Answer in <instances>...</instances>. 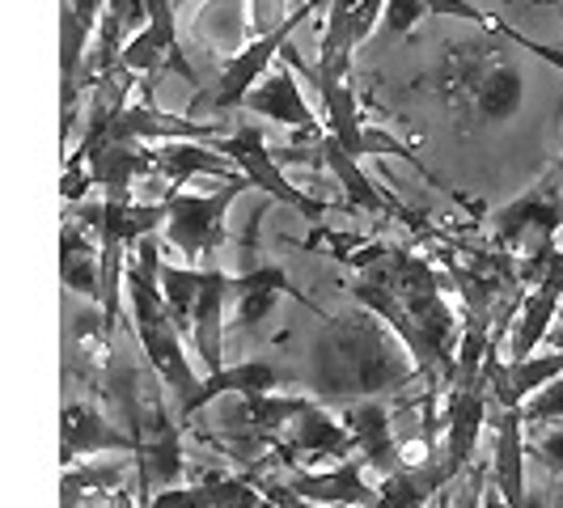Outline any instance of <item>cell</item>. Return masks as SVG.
<instances>
[{
  "instance_id": "obj_14",
  "label": "cell",
  "mask_w": 563,
  "mask_h": 508,
  "mask_svg": "<svg viewBox=\"0 0 563 508\" xmlns=\"http://www.w3.org/2000/svg\"><path fill=\"white\" fill-rule=\"evenodd\" d=\"M242 111L258 114V119H272V123H284V128H297L306 141H318L327 132V123L310 111V102L301 93V77L288 64H272L258 77V85L242 98Z\"/></svg>"
},
{
  "instance_id": "obj_21",
  "label": "cell",
  "mask_w": 563,
  "mask_h": 508,
  "mask_svg": "<svg viewBox=\"0 0 563 508\" xmlns=\"http://www.w3.org/2000/svg\"><path fill=\"white\" fill-rule=\"evenodd\" d=\"M59 284L73 297L102 306V258H98V242L89 238V229L73 212L59 225Z\"/></svg>"
},
{
  "instance_id": "obj_18",
  "label": "cell",
  "mask_w": 563,
  "mask_h": 508,
  "mask_svg": "<svg viewBox=\"0 0 563 508\" xmlns=\"http://www.w3.org/2000/svg\"><path fill=\"white\" fill-rule=\"evenodd\" d=\"M343 423L352 432L356 457L365 462V471L390 475L402 466V450H398L395 420H390V402L386 398H361L343 407Z\"/></svg>"
},
{
  "instance_id": "obj_4",
  "label": "cell",
  "mask_w": 563,
  "mask_h": 508,
  "mask_svg": "<svg viewBox=\"0 0 563 508\" xmlns=\"http://www.w3.org/2000/svg\"><path fill=\"white\" fill-rule=\"evenodd\" d=\"M85 229L98 233V258H102V327L119 331L123 318V251L136 246L144 233L166 225V208L157 203H136V199H102V203H85L81 212H73Z\"/></svg>"
},
{
  "instance_id": "obj_20",
  "label": "cell",
  "mask_w": 563,
  "mask_h": 508,
  "mask_svg": "<svg viewBox=\"0 0 563 508\" xmlns=\"http://www.w3.org/2000/svg\"><path fill=\"white\" fill-rule=\"evenodd\" d=\"M148 166L157 178H166V191L187 187L191 178H242V169L208 141H162L148 153Z\"/></svg>"
},
{
  "instance_id": "obj_12",
  "label": "cell",
  "mask_w": 563,
  "mask_h": 508,
  "mask_svg": "<svg viewBox=\"0 0 563 508\" xmlns=\"http://www.w3.org/2000/svg\"><path fill=\"white\" fill-rule=\"evenodd\" d=\"M276 162H280V166H322L339 187L347 191V199H352L361 212H368V217H398V212H402L395 199H386L373 187V178L361 169V162L347 157L331 132H322L318 141L284 144V148H276Z\"/></svg>"
},
{
  "instance_id": "obj_9",
  "label": "cell",
  "mask_w": 563,
  "mask_h": 508,
  "mask_svg": "<svg viewBox=\"0 0 563 508\" xmlns=\"http://www.w3.org/2000/svg\"><path fill=\"white\" fill-rule=\"evenodd\" d=\"M132 462H136V505H144L153 492L183 483L187 457H183V423L169 416L166 398L144 395L141 423L132 432Z\"/></svg>"
},
{
  "instance_id": "obj_2",
  "label": "cell",
  "mask_w": 563,
  "mask_h": 508,
  "mask_svg": "<svg viewBox=\"0 0 563 508\" xmlns=\"http://www.w3.org/2000/svg\"><path fill=\"white\" fill-rule=\"evenodd\" d=\"M153 258H157V242H153V233H144L136 242V258L123 263V280H128V297H132V327H136V343H141L148 368L166 382L169 395L178 398V423H187V407L203 377L183 356L178 327L162 301V288L153 280Z\"/></svg>"
},
{
  "instance_id": "obj_16",
  "label": "cell",
  "mask_w": 563,
  "mask_h": 508,
  "mask_svg": "<svg viewBox=\"0 0 563 508\" xmlns=\"http://www.w3.org/2000/svg\"><path fill=\"white\" fill-rule=\"evenodd\" d=\"M466 107L483 128H505L526 107V73L512 59H492L466 77Z\"/></svg>"
},
{
  "instance_id": "obj_28",
  "label": "cell",
  "mask_w": 563,
  "mask_h": 508,
  "mask_svg": "<svg viewBox=\"0 0 563 508\" xmlns=\"http://www.w3.org/2000/svg\"><path fill=\"white\" fill-rule=\"evenodd\" d=\"M487 30H492V34H505V38H512V43H517V47H521V52H530V56L547 59V64H551V68H560V73H563V52H560V47H551V43H538V38H530V34H526V30H512V26H505V22H500V18H496V22H487Z\"/></svg>"
},
{
  "instance_id": "obj_33",
  "label": "cell",
  "mask_w": 563,
  "mask_h": 508,
  "mask_svg": "<svg viewBox=\"0 0 563 508\" xmlns=\"http://www.w3.org/2000/svg\"><path fill=\"white\" fill-rule=\"evenodd\" d=\"M174 4H187V0H174Z\"/></svg>"
},
{
  "instance_id": "obj_31",
  "label": "cell",
  "mask_w": 563,
  "mask_h": 508,
  "mask_svg": "<svg viewBox=\"0 0 563 508\" xmlns=\"http://www.w3.org/2000/svg\"><path fill=\"white\" fill-rule=\"evenodd\" d=\"M313 4V13H318V9H327V4H331V0H310Z\"/></svg>"
},
{
  "instance_id": "obj_7",
  "label": "cell",
  "mask_w": 563,
  "mask_h": 508,
  "mask_svg": "<svg viewBox=\"0 0 563 508\" xmlns=\"http://www.w3.org/2000/svg\"><path fill=\"white\" fill-rule=\"evenodd\" d=\"M313 13L310 0H301L292 13H284V22H276L272 30H263V34H254L251 43L242 47V52H233V56L225 59V68H221V77H217V85L208 89H199L196 98L187 102V114H199V111H238L242 107V98L251 93L254 85H258V77L276 64V56H280V47L288 43V34L301 26L306 18Z\"/></svg>"
},
{
  "instance_id": "obj_1",
  "label": "cell",
  "mask_w": 563,
  "mask_h": 508,
  "mask_svg": "<svg viewBox=\"0 0 563 508\" xmlns=\"http://www.w3.org/2000/svg\"><path fill=\"white\" fill-rule=\"evenodd\" d=\"M420 382V365L407 343L373 310H347L327 318L310 343L306 390L322 407H347L361 398H386Z\"/></svg>"
},
{
  "instance_id": "obj_22",
  "label": "cell",
  "mask_w": 563,
  "mask_h": 508,
  "mask_svg": "<svg viewBox=\"0 0 563 508\" xmlns=\"http://www.w3.org/2000/svg\"><path fill=\"white\" fill-rule=\"evenodd\" d=\"M64 166H81L89 187H102L107 199H132V187L141 183L144 174H153L148 153L141 144H102L89 157H68Z\"/></svg>"
},
{
  "instance_id": "obj_3",
  "label": "cell",
  "mask_w": 563,
  "mask_h": 508,
  "mask_svg": "<svg viewBox=\"0 0 563 508\" xmlns=\"http://www.w3.org/2000/svg\"><path fill=\"white\" fill-rule=\"evenodd\" d=\"M153 280L162 288V301H166L178 335H191L208 373L225 368V306L233 276L217 272V267H203V272L199 267H169L157 254Z\"/></svg>"
},
{
  "instance_id": "obj_32",
  "label": "cell",
  "mask_w": 563,
  "mask_h": 508,
  "mask_svg": "<svg viewBox=\"0 0 563 508\" xmlns=\"http://www.w3.org/2000/svg\"><path fill=\"white\" fill-rule=\"evenodd\" d=\"M551 169H555V174H560V178H563V157H560V162H555V166H551Z\"/></svg>"
},
{
  "instance_id": "obj_15",
  "label": "cell",
  "mask_w": 563,
  "mask_h": 508,
  "mask_svg": "<svg viewBox=\"0 0 563 508\" xmlns=\"http://www.w3.org/2000/svg\"><path fill=\"white\" fill-rule=\"evenodd\" d=\"M280 297H292V301L310 306V310L322 318V310L313 306L310 297H306L301 288H292V280L284 276V267H276V263H258V267H251V272H238L233 284H229L233 327H238L242 335H254V331L272 318V310H276V301H280Z\"/></svg>"
},
{
  "instance_id": "obj_24",
  "label": "cell",
  "mask_w": 563,
  "mask_h": 508,
  "mask_svg": "<svg viewBox=\"0 0 563 508\" xmlns=\"http://www.w3.org/2000/svg\"><path fill=\"white\" fill-rule=\"evenodd\" d=\"M276 386H280V373L267 365V361H246V365L217 368V373H208V377L199 382L196 398H191V407H187V423H191V416H199L203 407H212L217 398L267 395V390H276Z\"/></svg>"
},
{
  "instance_id": "obj_10",
  "label": "cell",
  "mask_w": 563,
  "mask_h": 508,
  "mask_svg": "<svg viewBox=\"0 0 563 508\" xmlns=\"http://www.w3.org/2000/svg\"><path fill=\"white\" fill-rule=\"evenodd\" d=\"M212 148H217V153H225L229 162L251 178V187H258L263 196H272L276 203L292 208L297 217H306V221H313V225H322V221H327V203L306 196L301 187H292V183L284 178L276 153L267 148L263 132H258L254 123H242V128H233V132H225V136H217Z\"/></svg>"
},
{
  "instance_id": "obj_23",
  "label": "cell",
  "mask_w": 563,
  "mask_h": 508,
  "mask_svg": "<svg viewBox=\"0 0 563 508\" xmlns=\"http://www.w3.org/2000/svg\"><path fill=\"white\" fill-rule=\"evenodd\" d=\"M191 34H196V43L225 52L229 59L251 43V4L246 0H203L199 13L191 18Z\"/></svg>"
},
{
  "instance_id": "obj_11",
  "label": "cell",
  "mask_w": 563,
  "mask_h": 508,
  "mask_svg": "<svg viewBox=\"0 0 563 508\" xmlns=\"http://www.w3.org/2000/svg\"><path fill=\"white\" fill-rule=\"evenodd\" d=\"M174 0H144V26L123 43L119 68L132 77H162V73H183L191 85H199V68L178 47V18Z\"/></svg>"
},
{
  "instance_id": "obj_5",
  "label": "cell",
  "mask_w": 563,
  "mask_h": 508,
  "mask_svg": "<svg viewBox=\"0 0 563 508\" xmlns=\"http://www.w3.org/2000/svg\"><path fill=\"white\" fill-rule=\"evenodd\" d=\"M280 59L297 73V77H306V81L318 89V98H322V111H327V132L339 141V148L347 153V157H402V162H411L416 169L420 166V157L407 148L402 141H395L390 132H382V128H368L365 114H361V102H356V93H352V85L347 77H335V73H313L310 64H301L297 56V47H280Z\"/></svg>"
},
{
  "instance_id": "obj_25",
  "label": "cell",
  "mask_w": 563,
  "mask_h": 508,
  "mask_svg": "<svg viewBox=\"0 0 563 508\" xmlns=\"http://www.w3.org/2000/svg\"><path fill=\"white\" fill-rule=\"evenodd\" d=\"M423 18H462V22H479V26L492 22V18H483L471 0H386L382 4V30H386V38L411 34Z\"/></svg>"
},
{
  "instance_id": "obj_29",
  "label": "cell",
  "mask_w": 563,
  "mask_h": 508,
  "mask_svg": "<svg viewBox=\"0 0 563 508\" xmlns=\"http://www.w3.org/2000/svg\"><path fill=\"white\" fill-rule=\"evenodd\" d=\"M284 13H288L284 0H251V38L272 30L276 22H284Z\"/></svg>"
},
{
  "instance_id": "obj_30",
  "label": "cell",
  "mask_w": 563,
  "mask_h": 508,
  "mask_svg": "<svg viewBox=\"0 0 563 508\" xmlns=\"http://www.w3.org/2000/svg\"><path fill=\"white\" fill-rule=\"evenodd\" d=\"M479 508H508V505H505V496H500V492H496V487H492V479L483 483V496H479Z\"/></svg>"
},
{
  "instance_id": "obj_6",
  "label": "cell",
  "mask_w": 563,
  "mask_h": 508,
  "mask_svg": "<svg viewBox=\"0 0 563 508\" xmlns=\"http://www.w3.org/2000/svg\"><path fill=\"white\" fill-rule=\"evenodd\" d=\"M251 191V178H225L212 196H187V191H162L166 208V242L187 258H217L225 246V217L238 199Z\"/></svg>"
},
{
  "instance_id": "obj_8",
  "label": "cell",
  "mask_w": 563,
  "mask_h": 508,
  "mask_svg": "<svg viewBox=\"0 0 563 508\" xmlns=\"http://www.w3.org/2000/svg\"><path fill=\"white\" fill-rule=\"evenodd\" d=\"M492 233L508 254H555V238L563 233V191L560 174H542L526 196L496 208Z\"/></svg>"
},
{
  "instance_id": "obj_13",
  "label": "cell",
  "mask_w": 563,
  "mask_h": 508,
  "mask_svg": "<svg viewBox=\"0 0 563 508\" xmlns=\"http://www.w3.org/2000/svg\"><path fill=\"white\" fill-rule=\"evenodd\" d=\"M98 453H132V437L102 407L68 395L59 411V466H77Z\"/></svg>"
},
{
  "instance_id": "obj_27",
  "label": "cell",
  "mask_w": 563,
  "mask_h": 508,
  "mask_svg": "<svg viewBox=\"0 0 563 508\" xmlns=\"http://www.w3.org/2000/svg\"><path fill=\"white\" fill-rule=\"evenodd\" d=\"M526 453H534L542 466L563 475V423H547L542 432H526Z\"/></svg>"
},
{
  "instance_id": "obj_34",
  "label": "cell",
  "mask_w": 563,
  "mask_h": 508,
  "mask_svg": "<svg viewBox=\"0 0 563 508\" xmlns=\"http://www.w3.org/2000/svg\"><path fill=\"white\" fill-rule=\"evenodd\" d=\"M560 306H563V301H560Z\"/></svg>"
},
{
  "instance_id": "obj_17",
  "label": "cell",
  "mask_w": 563,
  "mask_h": 508,
  "mask_svg": "<svg viewBox=\"0 0 563 508\" xmlns=\"http://www.w3.org/2000/svg\"><path fill=\"white\" fill-rule=\"evenodd\" d=\"M297 500H306L313 508H368L377 487L365 483V462L347 457L335 471H292L288 479H280Z\"/></svg>"
},
{
  "instance_id": "obj_19",
  "label": "cell",
  "mask_w": 563,
  "mask_h": 508,
  "mask_svg": "<svg viewBox=\"0 0 563 508\" xmlns=\"http://www.w3.org/2000/svg\"><path fill=\"white\" fill-rule=\"evenodd\" d=\"M560 301H563V254L551 263V272L521 297V306H517L512 322H508L512 335H508L505 361H526V356H534V347L542 343V335L551 331V322H555V313H560Z\"/></svg>"
},
{
  "instance_id": "obj_26",
  "label": "cell",
  "mask_w": 563,
  "mask_h": 508,
  "mask_svg": "<svg viewBox=\"0 0 563 508\" xmlns=\"http://www.w3.org/2000/svg\"><path fill=\"white\" fill-rule=\"evenodd\" d=\"M517 411H521L526 432L547 428V423H563V373H560V377H551L542 390H534V395L526 398Z\"/></svg>"
}]
</instances>
